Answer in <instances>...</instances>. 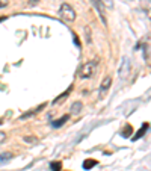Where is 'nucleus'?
Masks as SVG:
<instances>
[{
	"label": "nucleus",
	"mask_w": 151,
	"mask_h": 171,
	"mask_svg": "<svg viewBox=\"0 0 151 171\" xmlns=\"http://www.w3.org/2000/svg\"><path fill=\"white\" fill-rule=\"evenodd\" d=\"M73 38H74V42H76V46H80V41L77 40V36H76L74 34H73Z\"/></svg>",
	"instance_id": "nucleus-19"
},
{
	"label": "nucleus",
	"mask_w": 151,
	"mask_h": 171,
	"mask_svg": "<svg viewBox=\"0 0 151 171\" xmlns=\"http://www.w3.org/2000/svg\"><path fill=\"white\" fill-rule=\"evenodd\" d=\"M0 124H2V121H0Z\"/></svg>",
	"instance_id": "nucleus-21"
},
{
	"label": "nucleus",
	"mask_w": 151,
	"mask_h": 171,
	"mask_svg": "<svg viewBox=\"0 0 151 171\" xmlns=\"http://www.w3.org/2000/svg\"><path fill=\"white\" fill-rule=\"evenodd\" d=\"M23 139H24V142H38L36 136H24Z\"/></svg>",
	"instance_id": "nucleus-15"
},
{
	"label": "nucleus",
	"mask_w": 151,
	"mask_h": 171,
	"mask_svg": "<svg viewBox=\"0 0 151 171\" xmlns=\"http://www.w3.org/2000/svg\"><path fill=\"white\" fill-rule=\"evenodd\" d=\"M95 165H97V159H85L83 168L85 170H91V168H94Z\"/></svg>",
	"instance_id": "nucleus-11"
},
{
	"label": "nucleus",
	"mask_w": 151,
	"mask_h": 171,
	"mask_svg": "<svg viewBox=\"0 0 151 171\" xmlns=\"http://www.w3.org/2000/svg\"><path fill=\"white\" fill-rule=\"evenodd\" d=\"M110 85H112V77L106 76L103 79V82H101V85H100V89H98V97L100 99H104V95L109 93V89H110Z\"/></svg>",
	"instance_id": "nucleus-3"
},
{
	"label": "nucleus",
	"mask_w": 151,
	"mask_h": 171,
	"mask_svg": "<svg viewBox=\"0 0 151 171\" xmlns=\"http://www.w3.org/2000/svg\"><path fill=\"white\" fill-rule=\"evenodd\" d=\"M69 120V115H63V117H61V118H57V120H55L51 123V126L55 127V129H57V127H61V126H63L65 123Z\"/></svg>",
	"instance_id": "nucleus-9"
},
{
	"label": "nucleus",
	"mask_w": 151,
	"mask_h": 171,
	"mask_svg": "<svg viewBox=\"0 0 151 171\" xmlns=\"http://www.w3.org/2000/svg\"><path fill=\"white\" fill-rule=\"evenodd\" d=\"M97 67H98V61L97 59H92V61H88L85 62L79 70V77L80 79H89L92 77L95 71H97Z\"/></svg>",
	"instance_id": "nucleus-1"
},
{
	"label": "nucleus",
	"mask_w": 151,
	"mask_h": 171,
	"mask_svg": "<svg viewBox=\"0 0 151 171\" xmlns=\"http://www.w3.org/2000/svg\"><path fill=\"white\" fill-rule=\"evenodd\" d=\"M45 108V103H42V105H39L38 108H35V109H32V111H29V112H26V114H23L20 117V120H27V118H30V117H33V115H36L39 111H42Z\"/></svg>",
	"instance_id": "nucleus-6"
},
{
	"label": "nucleus",
	"mask_w": 151,
	"mask_h": 171,
	"mask_svg": "<svg viewBox=\"0 0 151 171\" xmlns=\"http://www.w3.org/2000/svg\"><path fill=\"white\" fill-rule=\"evenodd\" d=\"M130 73V61L128 58H122V62H121V67H120V77H127V74Z\"/></svg>",
	"instance_id": "nucleus-5"
},
{
	"label": "nucleus",
	"mask_w": 151,
	"mask_h": 171,
	"mask_svg": "<svg viewBox=\"0 0 151 171\" xmlns=\"http://www.w3.org/2000/svg\"><path fill=\"white\" fill-rule=\"evenodd\" d=\"M38 3V0H29V6H35Z\"/></svg>",
	"instance_id": "nucleus-18"
},
{
	"label": "nucleus",
	"mask_w": 151,
	"mask_h": 171,
	"mask_svg": "<svg viewBox=\"0 0 151 171\" xmlns=\"http://www.w3.org/2000/svg\"><path fill=\"white\" fill-rule=\"evenodd\" d=\"M133 133V127L130 126V124H127L126 127L122 129V132H121V135L124 136V138H130V135Z\"/></svg>",
	"instance_id": "nucleus-13"
},
{
	"label": "nucleus",
	"mask_w": 151,
	"mask_h": 171,
	"mask_svg": "<svg viewBox=\"0 0 151 171\" xmlns=\"http://www.w3.org/2000/svg\"><path fill=\"white\" fill-rule=\"evenodd\" d=\"M59 15L65 21H74L76 20V11L73 9V6H69L68 3H62L61 9H59Z\"/></svg>",
	"instance_id": "nucleus-2"
},
{
	"label": "nucleus",
	"mask_w": 151,
	"mask_h": 171,
	"mask_svg": "<svg viewBox=\"0 0 151 171\" xmlns=\"http://www.w3.org/2000/svg\"><path fill=\"white\" fill-rule=\"evenodd\" d=\"M11 159H12V153H9V152H5L0 154V167L2 165H6L11 162Z\"/></svg>",
	"instance_id": "nucleus-10"
},
{
	"label": "nucleus",
	"mask_w": 151,
	"mask_h": 171,
	"mask_svg": "<svg viewBox=\"0 0 151 171\" xmlns=\"http://www.w3.org/2000/svg\"><path fill=\"white\" fill-rule=\"evenodd\" d=\"M8 6V0H0V9Z\"/></svg>",
	"instance_id": "nucleus-17"
},
{
	"label": "nucleus",
	"mask_w": 151,
	"mask_h": 171,
	"mask_svg": "<svg viewBox=\"0 0 151 171\" xmlns=\"http://www.w3.org/2000/svg\"><path fill=\"white\" fill-rule=\"evenodd\" d=\"M148 127H150V124H148V123H144V124H142V127H141V129H139V130L136 132V135L133 136V141H138V139H141V138H142V136L145 135V133H147Z\"/></svg>",
	"instance_id": "nucleus-7"
},
{
	"label": "nucleus",
	"mask_w": 151,
	"mask_h": 171,
	"mask_svg": "<svg viewBox=\"0 0 151 171\" xmlns=\"http://www.w3.org/2000/svg\"><path fill=\"white\" fill-rule=\"evenodd\" d=\"M82 108H83V105H82V101H74L73 103V106H71V112L73 114H80V111H82Z\"/></svg>",
	"instance_id": "nucleus-12"
},
{
	"label": "nucleus",
	"mask_w": 151,
	"mask_h": 171,
	"mask_svg": "<svg viewBox=\"0 0 151 171\" xmlns=\"http://www.w3.org/2000/svg\"><path fill=\"white\" fill-rule=\"evenodd\" d=\"M89 2L92 3V6L97 9V12H98L101 21H103V23H106V17H104V5H103V2H101V0H89Z\"/></svg>",
	"instance_id": "nucleus-4"
},
{
	"label": "nucleus",
	"mask_w": 151,
	"mask_h": 171,
	"mask_svg": "<svg viewBox=\"0 0 151 171\" xmlns=\"http://www.w3.org/2000/svg\"><path fill=\"white\" fill-rule=\"evenodd\" d=\"M5 141H6V133H5V132H0V144L5 142Z\"/></svg>",
	"instance_id": "nucleus-16"
},
{
	"label": "nucleus",
	"mask_w": 151,
	"mask_h": 171,
	"mask_svg": "<svg viewBox=\"0 0 151 171\" xmlns=\"http://www.w3.org/2000/svg\"><path fill=\"white\" fill-rule=\"evenodd\" d=\"M71 91H73V85H71V87H68V89L65 91V93H62L61 95H57V97H56L55 100H53V105H57V103H61V101H63V100H65V99L68 97V95H69V94H71Z\"/></svg>",
	"instance_id": "nucleus-8"
},
{
	"label": "nucleus",
	"mask_w": 151,
	"mask_h": 171,
	"mask_svg": "<svg viewBox=\"0 0 151 171\" xmlns=\"http://www.w3.org/2000/svg\"><path fill=\"white\" fill-rule=\"evenodd\" d=\"M50 168H51V171H61L62 170V162H57V161L51 162L50 164Z\"/></svg>",
	"instance_id": "nucleus-14"
},
{
	"label": "nucleus",
	"mask_w": 151,
	"mask_h": 171,
	"mask_svg": "<svg viewBox=\"0 0 151 171\" xmlns=\"http://www.w3.org/2000/svg\"><path fill=\"white\" fill-rule=\"evenodd\" d=\"M3 20H5V17H2V18H0V21H3Z\"/></svg>",
	"instance_id": "nucleus-20"
}]
</instances>
